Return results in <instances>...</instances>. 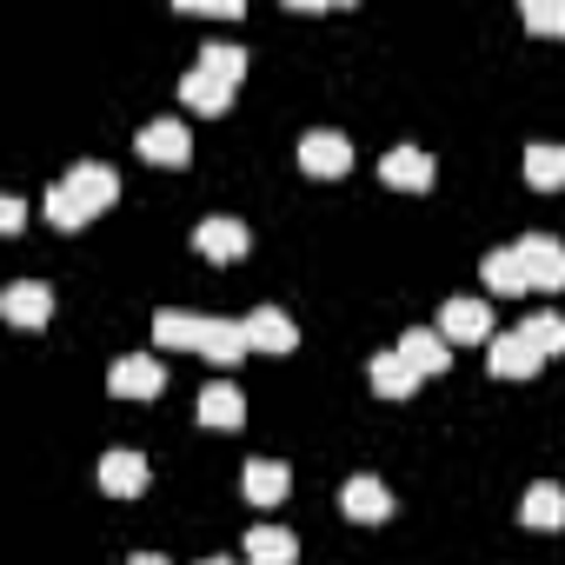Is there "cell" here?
Instances as JSON below:
<instances>
[{"label": "cell", "mask_w": 565, "mask_h": 565, "mask_svg": "<svg viewBox=\"0 0 565 565\" xmlns=\"http://www.w3.org/2000/svg\"><path fill=\"white\" fill-rule=\"evenodd\" d=\"M525 180H532L539 193H558V186H565V147H552V140L525 147Z\"/></svg>", "instance_id": "obj_20"}, {"label": "cell", "mask_w": 565, "mask_h": 565, "mask_svg": "<svg viewBox=\"0 0 565 565\" xmlns=\"http://www.w3.org/2000/svg\"><path fill=\"white\" fill-rule=\"evenodd\" d=\"M206 565H233V558H206Z\"/></svg>", "instance_id": "obj_31"}, {"label": "cell", "mask_w": 565, "mask_h": 565, "mask_svg": "<svg viewBox=\"0 0 565 565\" xmlns=\"http://www.w3.org/2000/svg\"><path fill=\"white\" fill-rule=\"evenodd\" d=\"M114 200H120V180H114V167H100V160H81V167H74V173H67V180L47 193V220L74 233V226H87L94 213H107Z\"/></svg>", "instance_id": "obj_1"}, {"label": "cell", "mask_w": 565, "mask_h": 565, "mask_svg": "<svg viewBox=\"0 0 565 565\" xmlns=\"http://www.w3.org/2000/svg\"><path fill=\"white\" fill-rule=\"evenodd\" d=\"M519 266H525L532 287H545V294L565 287V246H558L552 233H525V239H519Z\"/></svg>", "instance_id": "obj_2"}, {"label": "cell", "mask_w": 565, "mask_h": 565, "mask_svg": "<svg viewBox=\"0 0 565 565\" xmlns=\"http://www.w3.org/2000/svg\"><path fill=\"white\" fill-rule=\"evenodd\" d=\"M287 486H294V472L279 466V459H253L246 466V499L253 505H279V499H287Z\"/></svg>", "instance_id": "obj_17"}, {"label": "cell", "mask_w": 565, "mask_h": 565, "mask_svg": "<svg viewBox=\"0 0 565 565\" xmlns=\"http://www.w3.org/2000/svg\"><path fill=\"white\" fill-rule=\"evenodd\" d=\"M107 386H114L120 399H160L167 373H160V360H147V353H127V360L107 373Z\"/></svg>", "instance_id": "obj_5"}, {"label": "cell", "mask_w": 565, "mask_h": 565, "mask_svg": "<svg viewBox=\"0 0 565 565\" xmlns=\"http://www.w3.org/2000/svg\"><path fill=\"white\" fill-rule=\"evenodd\" d=\"M193 246H200L206 259H239V253H246V226H239V220H200V226H193Z\"/></svg>", "instance_id": "obj_15"}, {"label": "cell", "mask_w": 565, "mask_h": 565, "mask_svg": "<svg viewBox=\"0 0 565 565\" xmlns=\"http://www.w3.org/2000/svg\"><path fill=\"white\" fill-rule=\"evenodd\" d=\"M239 327H246V347H253V353H294V347H300V327L279 313V307H259V313H246Z\"/></svg>", "instance_id": "obj_3"}, {"label": "cell", "mask_w": 565, "mask_h": 565, "mask_svg": "<svg viewBox=\"0 0 565 565\" xmlns=\"http://www.w3.org/2000/svg\"><path fill=\"white\" fill-rule=\"evenodd\" d=\"M140 153H147L153 167H186L193 140H186V127H180V120H153V127H140Z\"/></svg>", "instance_id": "obj_8"}, {"label": "cell", "mask_w": 565, "mask_h": 565, "mask_svg": "<svg viewBox=\"0 0 565 565\" xmlns=\"http://www.w3.org/2000/svg\"><path fill=\"white\" fill-rule=\"evenodd\" d=\"M239 419H246V399H239V386L213 380V386L200 393V426H213V433H239Z\"/></svg>", "instance_id": "obj_13"}, {"label": "cell", "mask_w": 565, "mask_h": 565, "mask_svg": "<svg viewBox=\"0 0 565 565\" xmlns=\"http://www.w3.org/2000/svg\"><path fill=\"white\" fill-rule=\"evenodd\" d=\"M294 558H300L294 532H279V525H259V532H246V565H294Z\"/></svg>", "instance_id": "obj_18"}, {"label": "cell", "mask_w": 565, "mask_h": 565, "mask_svg": "<svg viewBox=\"0 0 565 565\" xmlns=\"http://www.w3.org/2000/svg\"><path fill=\"white\" fill-rule=\"evenodd\" d=\"M153 333H160V347H206V320L200 313H180V307H167L160 320H153Z\"/></svg>", "instance_id": "obj_22"}, {"label": "cell", "mask_w": 565, "mask_h": 565, "mask_svg": "<svg viewBox=\"0 0 565 565\" xmlns=\"http://www.w3.org/2000/svg\"><path fill=\"white\" fill-rule=\"evenodd\" d=\"M532 347H539V360H552V353H565V313H532L525 327H519Z\"/></svg>", "instance_id": "obj_26"}, {"label": "cell", "mask_w": 565, "mask_h": 565, "mask_svg": "<svg viewBox=\"0 0 565 565\" xmlns=\"http://www.w3.org/2000/svg\"><path fill=\"white\" fill-rule=\"evenodd\" d=\"M200 74H213V81L239 87V74H246V47H233V41H213V47H200Z\"/></svg>", "instance_id": "obj_25"}, {"label": "cell", "mask_w": 565, "mask_h": 565, "mask_svg": "<svg viewBox=\"0 0 565 565\" xmlns=\"http://www.w3.org/2000/svg\"><path fill=\"white\" fill-rule=\"evenodd\" d=\"M340 505H347V519H360V525H380V519L393 512V492H386V486H380L373 472H360V479H347Z\"/></svg>", "instance_id": "obj_9"}, {"label": "cell", "mask_w": 565, "mask_h": 565, "mask_svg": "<svg viewBox=\"0 0 565 565\" xmlns=\"http://www.w3.org/2000/svg\"><path fill=\"white\" fill-rule=\"evenodd\" d=\"M0 313H8L14 327H47V320H54V294L41 287V279H21V287H8Z\"/></svg>", "instance_id": "obj_10"}, {"label": "cell", "mask_w": 565, "mask_h": 565, "mask_svg": "<svg viewBox=\"0 0 565 565\" xmlns=\"http://www.w3.org/2000/svg\"><path fill=\"white\" fill-rule=\"evenodd\" d=\"M393 353H399V360H406L419 380H433V373H446V353H452V347H446V333H433V327H413V333H399V347H393Z\"/></svg>", "instance_id": "obj_7"}, {"label": "cell", "mask_w": 565, "mask_h": 565, "mask_svg": "<svg viewBox=\"0 0 565 565\" xmlns=\"http://www.w3.org/2000/svg\"><path fill=\"white\" fill-rule=\"evenodd\" d=\"M180 100H186V107H193V114H226V107H233V87H226V81H213V74H200V67H193V74H186V81H180Z\"/></svg>", "instance_id": "obj_19"}, {"label": "cell", "mask_w": 565, "mask_h": 565, "mask_svg": "<svg viewBox=\"0 0 565 565\" xmlns=\"http://www.w3.org/2000/svg\"><path fill=\"white\" fill-rule=\"evenodd\" d=\"M413 386H419V373H413L399 353H380V360H373V393H380V399H406Z\"/></svg>", "instance_id": "obj_24"}, {"label": "cell", "mask_w": 565, "mask_h": 565, "mask_svg": "<svg viewBox=\"0 0 565 565\" xmlns=\"http://www.w3.org/2000/svg\"><path fill=\"white\" fill-rule=\"evenodd\" d=\"M439 333H446V347H452V340H459V347H479V340H492V307H486V300H446Z\"/></svg>", "instance_id": "obj_4"}, {"label": "cell", "mask_w": 565, "mask_h": 565, "mask_svg": "<svg viewBox=\"0 0 565 565\" xmlns=\"http://www.w3.org/2000/svg\"><path fill=\"white\" fill-rule=\"evenodd\" d=\"M519 14H525L532 34H565V0H525Z\"/></svg>", "instance_id": "obj_27"}, {"label": "cell", "mask_w": 565, "mask_h": 565, "mask_svg": "<svg viewBox=\"0 0 565 565\" xmlns=\"http://www.w3.org/2000/svg\"><path fill=\"white\" fill-rule=\"evenodd\" d=\"M140 486H147V459H140V452H127V446H120V452H107V459H100V492L134 499Z\"/></svg>", "instance_id": "obj_14"}, {"label": "cell", "mask_w": 565, "mask_h": 565, "mask_svg": "<svg viewBox=\"0 0 565 565\" xmlns=\"http://www.w3.org/2000/svg\"><path fill=\"white\" fill-rule=\"evenodd\" d=\"M539 366H545V360H539V347H532L525 333H499V340H492V373H499V380H532Z\"/></svg>", "instance_id": "obj_12"}, {"label": "cell", "mask_w": 565, "mask_h": 565, "mask_svg": "<svg viewBox=\"0 0 565 565\" xmlns=\"http://www.w3.org/2000/svg\"><path fill=\"white\" fill-rule=\"evenodd\" d=\"M213 366H239L253 347H246V327L239 320H206V347H200Z\"/></svg>", "instance_id": "obj_16"}, {"label": "cell", "mask_w": 565, "mask_h": 565, "mask_svg": "<svg viewBox=\"0 0 565 565\" xmlns=\"http://www.w3.org/2000/svg\"><path fill=\"white\" fill-rule=\"evenodd\" d=\"M380 173H386V186H399V193H426V186H433V160H426L419 147H393V153L380 160Z\"/></svg>", "instance_id": "obj_11"}, {"label": "cell", "mask_w": 565, "mask_h": 565, "mask_svg": "<svg viewBox=\"0 0 565 565\" xmlns=\"http://www.w3.org/2000/svg\"><path fill=\"white\" fill-rule=\"evenodd\" d=\"M300 167H307V173H320V180H340V173L353 167L347 134H307V140H300Z\"/></svg>", "instance_id": "obj_6"}, {"label": "cell", "mask_w": 565, "mask_h": 565, "mask_svg": "<svg viewBox=\"0 0 565 565\" xmlns=\"http://www.w3.org/2000/svg\"><path fill=\"white\" fill-rule=\"evenodd\" d=\"M21 220H28V206H21V200H0V226H8V233H14Z\"/></svg>", "instance_id": "obj_29"}, {"label": "cell", "mask_w": 565, "mask_h": 565, "mask_svg": "<svg viewBox=\"0 0 565 565\" xmlns=\"http://www.w3.org/2000/svg\"><path fill=\"white\" fill-rule=\"evenodd\" d=\"M486 287H492V294H525V287H532L525 266H519V246H492V253H486Z\"/></svg>", "instance_id": "obj_21"}, {"label": "cell", "mask_w": 565, "mask_h": 565, "mask_svg": "<svg viewBox=\"0 0 565 565\" xmlns=\"http://www.w3.org/2000/svg\"><path fill=\"white\" fill-rule=\"evenodd\" d=\"M519 519L539 525V532H558V525H565V492H558V486H532L525 505H519Z\"/></svg>", "instance_id": "obj_23"}, {"label": "cell", "mask_w": 565, "mask_h": 565, "mask_svg": "<svg viewBox=\"0 0 565 565\" xmlns=\"http://www.w3.org/2000/svg\"><path fill=\"white\" fill-rule=\"evenodd\" d=\"M186 14H213V21H233L239 14V0H180Z\"/></svg>", "instance_id": "obj_28"}, {"label": "cell", "mask_w": 565, "mask_h": 565, "mask_svg": "<svg viewBox=\"0 0 565 565\" xmlns=\"http://www.w3.org/2000/svg\"><path fill=\"white\" fill-rule=\"evenodd\" d=\"M127 565H167V558H160V552H134Z\"/></svg>", "instance_id": "obj_30"}]
</instances>
